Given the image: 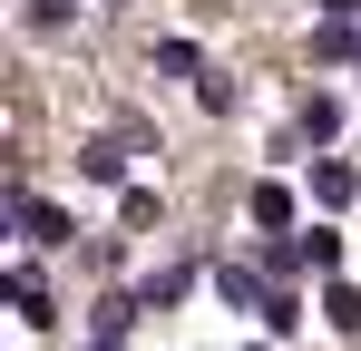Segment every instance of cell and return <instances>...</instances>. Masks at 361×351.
<instances>
[{
    "instance_id": "1",
    "label": "cell",
    "mask_w": 361,
    "mask_h": 351,
    "mask_svg": "<svg viewBox=\"0 0 361 351\" xmlns=\"http://www.w3.org/2000/svg\"><path fill=\"white\" fill-rule=\"evenodd\" d=\"M264 264H274V273H332V264H342V234H293V244H274V254H264Z\"/></svg>"
},
{
    "instance_id": "2",
    "label": "cell",
    "mask_w": 361,
    "mask_h": 351,
    "mask_svg": "<svg viewBox=\"0 0 361 351\" xmlns=\"http://www.w3.org/2000/svg\"><path fill=\"white\" fill-rule=\"evenodd\" d=\"M10 215H20V234H30V244H68V205H49V195H30V185H10Z\"/></svg>"
},
{
    "instance_id": "3",
    "label": "cell",
    "mask_w": 361,
    "mask_h": 351,
    "mask_svg": "<svg viewBox=\"0 0 361 351\" xmlns=\"http://www.w3.org/2000/svg\"><path fill=\"white\" fill-rule=\"evenodd\" d=\"M78 176H88V185H118V176H127V147H118V137H88V147H78Z\"/></svg>"
},
{
    "instance_id": "4",
    "label": "cell",
    "mask_w": 361,
    "mask_h": 351,
    "mask_svg": "<svg viewBox=\"0 0 361 351\" xmlns=\"http://www.w3.org/2000/svg\"><path fill=\"white\" fill-rule=\"evenodd\" d=\"M215 292H225V302H235V312H264V302H274V292H264V273H254V264H225V273H215Z\"/></svg>"
},
{
    "instance_id": "5",
    "label": "cell",
    "mask_w": 361,
    "mask_h": 351,
    "mask_svg": "<svg viewBox=\"0 0 361 351\" xmlns=\"http://www.w3.org/2000/svg\"><path fill=\"white\" fill-rule=\"evenodd\" d=\"M244 215H254L264 234H283V225H293V195H283V185H254V205H244ZM283 244H293V234H283Z\"/></svg>"
},
{
    "instance_id": "6",
    "label": "cell",
    "mask_w": 361,
    "mask_h": 351,
    "mask_svg": "<svg viewBox=\"0 0 361 351\" xmlns=\"http://www.w3.org/2000/svg\"><path fill=\"white\" fill-rule=\"evenodd\" d=\"M302 137H312V147H322V137H342V98H322V88H312V98H302Z\"/></svg>"
},
{
    "instance_id": "7",
    "label": "cell",
    "mask_w": 361,
    "mask_h": 351,
    "mask_svg": "<svg viewBox=\"0 0 361 351\" xmlns=\"http://www.w3.org/2000/svg\"><path fill=\"white\" fill-rule=\"evenodd\" d=\"M312 195H322V205H352L361 176H352V166H312Z\"/></svg>"
},
{
    "instance_id": "8",
    "label": "cell",
    "mask_w": 361,
    "mask_h": 351,
    "mask_svg": "<svg viewBox=\"0 0 361 351\" xmlns=\"http://www.w3.org/2000/svg\"><path fill=\"white\" fill-rule=\"evenodd\" d=\"M322 322H332V332H361V292L332 283V292H322Z\"/></svg>"
},
{
    "instance_id": "9",
    "label": "cell",
    "mask_w": 361,
    "mask_h": 351,
    "mask_svg": "<svg viewBox=\"0 0 361 351\" xmlns=\"http://www.w3.org/2000/svg\"><path fill=\"white\" fill-rule=\"evenodd\" d=\"M137 312H147V302H127V292H108V302H98V342H118V332L137 322Z\"/></svg>"
},
{
    "instance_id": "10",
    "label": "cell",
    "mask_w": 361,
    "mask_h": 351,
    "mask_svg": "<svg viewBox=\"0 0 361 351\" xmlns=\"http://www.w3.org/2000/svg\"><path fill=\"white\" fill-rule=\"evenodd\" d=\"M157 68L166 78H195V39H157Z\"/></svg>"
},
{
    "instance_id": "11",
    "label": "cell",
    "mask_w": 361,
    "mask_h": 351,
    "mask_svg": "<svg viewBox=\"0 0 361 351\" xmlns=\"http://www.w3.org/2000/svg\"><path fill=\"white\" fill-rule=\"evenodd\" d=\"M68 10L78 0H30V30H68Z\"/></svg>"
},
{
    "instance_id": "12",
    "label": "cell",
    "mask_w": 361,
    "mask_h": 351,
    "mask_svg": "<svg viewBox=\"0 0 361 351\" xmlns=\"http://www.w3.org/2000/svg\"><path fill=\"white\" fill-rule=\"evenodd\" d=\"M98 351H118V342H98Z\"/></svg>"
}]
</instances>
